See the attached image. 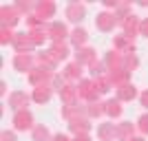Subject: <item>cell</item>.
<instances>
[{
  "mask_svg": "<svg viewBox=\"0 0 148 141\" xmlns=\"http://www.w3.org/2000/svg\"><path fill=\"white\" fill-rule=\"evenodd\" d=\"M75 88H77V97L84 99L86 104H91V101H97V99H99L97 91H95V82H93L91 77H84V80H80L77 84H75Z\"/></svg>",
  "mask_w": 148,
  "mask_h": 141,
  "instance_id": "cell-1",
  "label": "cell"
},
{
  "mask_svg": "<svg viewBox=\"0 0 148 141\" xmlns=\"http://www.w3.org/2000/svg\"><path fill=\"white\" fill-rule=\"evenodd\" d=\"M47 33H49V42H66L69 40V29L64 22H60V20H53V22H49L47 25Z\"/></svg>",
  "mask_w": 148,
  "mask_h": 141,
  "instance_id": "cell-2",
  "label": "cell"
},
{
  "mask_svg": "<svg viewBox=\"0 0 148 141\" xmlns=\"http://www.w3.org/2000/svg\"><path fill=\"white\" fill-rule=\"evenodd\" d=\"M53 75H56V73H53V71H49V68L36 66L29 75H27V77H29V84L33 86V88H38V86H49Z\"/></svg>",
  "mask_w": 148,
  "mask_h": 141,
  "instance_id": "cell-3",
  "label": "cell"
},
{
  "mask_svg": "<svg viewBox=\"0 0 148 141\" xmlns=\"http://www.w3.org/2000/svg\"><path fill=\"white\" fill-rule=\"evenodd\" d=\"M13 128L18 130V132H27V130H33L36 128V123H33V115L31 110H18L13 112Z\"/></svg>",
  "mask_w": 148,
  "mask_h": 141,
  "instance_id": "cell-4",
  "label": "cell"
},
{
  "mask_svg": "<svg viewBox=\"0 0 148 141\" xmlns=\"http://www.w3.org/2000/svg\"><path fill=\"white\" fill-rule=\"evenodd\" d=\"M13 68L18 71V73H27L29 75L33 68H36V57L31 55V53H16L13 55Z\"/></svg>",
  "mask_w": 148,
  "mask_h": 141,
  "instance_id": "cell-5",
  "label": "cell"
},
{
  "mask_svg": "<svg viewBox=\"0 0 148 141\" xmlns=\"http://www.w3.org/2000/svg\"><path fill=\"white\" fill-rule=\"evenodd\" d=\"M20 11L16 9V7H9V5H2L0 7V27H9V29H13V27L20 22Z\"/></svg>",
  "mask_w": 148,
  "mask_h": 141,
  "instance_id": "cell-6",
  "label": "cell"
},
{
  "mask_svg": "<svg viewBox=\"0 0 148 141\" xmlns=\"http://www.w3.org/2000/svg\"><path fill=\"white\" fill-rule=\"evenodd\" d=\"M115 25H119V22H117V18H115L113 11H99L97 18H95V27H97V31H102V33H111V31L115 29Z\"/></svg>",
  "mask_w": 148,
  "mask_h": 141,
  "instance_id": "cell-7",
  "label": "cell"
},
{
  "mask_svg": "<svg viewBox=\"0 0 148 141\" xmlns=\"http://www.w3.org/2000/svg\"><path fill=\"white\" fill-rule=\"evenodd\" d=\"M56 11H58V5L53 2V0H40V2H36V11L33 13L49 25V20L56 16Z\"/></svg>",
  "mask_w": 148,
  "mask_h": 141,
  "instance_id": "cell-8",
  "label": "cell"
},
{
  "mask_svg": "<svg viewBox=\"0 0 148 141\" xmlns=\"http://www.w3.org/2000/svg\"><path fill=\"white\" fill-rule=\"evenodd\" d=\"M82 73H84V66H82V64H77L75 60L69 62L66 66L62 68V77H64L69 84H77L80 80H84V77H82Z\"/></svg>",
  "mask_w": 148,
  "mask_h": 141,
  "instance_id": "cell-9",
  "label": "cell"
},
{
  "mask_svg": "<svg viewBox=\"0 0 148 141\" xmlns=\"http://www.w3.org/2000/svg\"><path fill=\"white\" fill-rule=\"evenodd\" d=\"M29 101H31V95H27V91H13V93H9V108H13V112L27 110Z\"/></svg>",
  "mask_w": 148,
  "mask_h": 141,
  "instance_id": "cell-10",
  "label": "cell"
},
{
  "mask_svg": "<svg viewBox=\"0 0 148 141\" xmlns=\"http://www.w3.org/2000/svg\"><path fill=\"white\" fill-rule=\"evenodd\" d=\"M113 49L119 51L122 55H128V53H135V40L128 37L126 33H119V35L113 37Z\"/></svg>",
  "mask_w": 148,
  "mask_h": 141,
  "instance_id": "cell-11",
  "label": "cell"
},
{
  "mask_svg": "<svg viewBox=\"0 0 148 141\" xmlns=\"http://www.w3.org/2000/svg\"><path fill=\"white\" fill-rule=\"evenodd\" d=\"M69 22H73V25H80L82 20L86 18V5H82V2H71L66 7V11H64Z\"/></svg>",
  "mask_w": 148,
  "mask_h": 141,
  "instance_id": "cell-12",
  "label": "cell"
},
{
  "mask_svg": "<svg viewBox=\"0 0 148 141\" xmlns=\"http://www.w3.org/2000/svg\"><path fill=\"white\" fill-rule=\"evenodd\" d=\"M69 130L75 135H88V130H91V119H88L86 115H77L73 117L71 121H69Z\"/></svg>",
  "mask_w": 148,
  "mask_h": 141,
  "instance_id": "cell-13",
  "label": "cell"
},
{
  "mask_svg": "<svg viewBox=\"0 0 148 141\" xmlns=\"http://www.w3.org/2000/svg\"><path fill=\"white\" fill-rule=\"evenodd\" d=\"M139 27H142V18H139V16H135V13H130L128 18L122 22V33H126L128 37H133V40H135V37L139 35Z\"/></svg>",
  "mask_w": 148,
  "mask_h": 141,
  "instance_id": "cell-14",
  "label": "cell"
},
{
  "mask_svg": "<svg viewBox=\"0 0 148 141\" xmlns=\"http://www.w3.org/2000/svg\"><path fill=\"white\" fill-rule=\"evenodd\" d=\"M86 42H88V33H86V29L75 27V29L71 31V35H69V44H71V46L77 51V49H82V46H88Z\"/></svg>",
  "mask_w": 148,
  "mask_h": 141,
  "instance_id": "cell-15",
  "label": "cell"
},
{
  "mask_svg": "<svg viewBox=\"0 0 148 141\" xmlns=\"http://www.w3.org/2000/svg\"><path fill=\"white\" fill-rule=\"evenodd\" d=\"M95 60H97V55H95V49H93V46H82V49L75 51V62L82 64V66H91Z\"/></svg>",
  "mask_w": 148,
  "mask_h": 141,
  "instance_id": "cell-16",
  "label": "cell"
},
{
  "mask_svg": "<svg viewBox=\"0 0 148 141\" xmlns=\"http://www.w3.org/2000/svg\"><path fill=\"white\" fill-rule=\"evenodd\" d=\"M115 97H117L122 104L124 101H133V99L139 97V91H137L135 84H124V86H119L117 91H115Z\"/></svg>",
  "mask_w": 148,
  "mask_h": 141,
  "instance_id": "cell-17",
  "label": "cell"
},
{
  "mask_svg": "<svg viewBox=\"0 0 148 141\" xmlns=\"http://www.w3.org/2000/svg\"><path fill=\"white\" fill-rule=\"evenodd\" d=\"M60 99H62V106H77V104H80L75 84H66V86H64V91L60 93Z\"/></svg>",
  "mask_w": 148,
  "mask_h": 141,
  "instance_id": "cell-18",
  "label": "cell"
},
{
  "mask_svg": "<svg viewBox=\"0 0 148 141\" xmlns=\"http://www.w3.org/2000/svg\"><path fill=\"white\" fill-rule=\"evenodd\" d=\"M58 64H60V62H58L56 57H53V53H51L49 49L36 55V66H42V68H49V71H56V68H58Z\"/></svg>",
  "mask_w": 148,
  "mask_h": 141,
  "instance_id": "cell-19",
  "label": "cell"
},
{
  "mask_svg": "<svg viewBox=\"0 0 148 141\" xmlns=\"http://www.w3.org/2000/svg\"><path fill=\"white\" fill-rule=\"evenodd\" d=\"M104 64H106V68H108V73H111V71H117V68H124V55L119 51L113 49L104 55Z\"/></svg>",
  "mask_w": 148,
  "mask_h": 141,
  "instance_id": "cell-20",
  "label": "cell"
},
{
  "mask_svg": "<svg viewBox=\"0 0 148 141\" xmlns=\"http://www.w3.org/2000/svg\"><path fill=\"white\" fill-rule=\"evenodd\" d=\"M104 112H106V117H111V119H119V117H122V112H124L122 101H119L117 97L106 99V101H104Z\"/></svg>",
  "mask_w": 148,
  "mask_h": 141,
  "instance_id": "cell-21",
  "label": "cell"
},
{
  "mask_svg": "<svg viewBox=\"0 0 148 141\" xmlns=\"http://www.w3.org/2000/svg\"><path fill=\"white\" fill-rule=\"evenodd\" d=\"M13 49L16 53H31V51L36 49L33 42H31L29 33H16V42H13Z\"/></svg>",
  "mask_w": 148,
  "mask_h": 141,
  "instance_id": "cell-22",
  "label": "cell"
},
{
  "mask_svg": "<svg viewBox=\"0 0 148 141\" xmlns=\"http://www.w3.org/2000/svg\"><path fill=\"white\" fill-rule=\"evenodd\" d=\"M115 126H117V139L119 141H130L135 137L137 126L133 121H119V123H115Z\"/></svg>",
  "mask_w": 148,
  "mask_h": 141,
  "instance_id": "cell-23",
  "label": "cell"
},
{
  "mask_svg": "<svg viewBox=\"0 0 148 141\" xmlns=\"http://www.w3.org/2000/svg\"><path fill=\"white\" fill-rule=\"evenodd\" d=\"M97 139L99 141H115L117 139V126L115 123H99L97 126Z\"/></svg>",
  "mask_w": 148,
  "mask_h": 141,
  "instance_id": "cell-24",
  "label": "cell"
},
{
  "mask_svg": "<svg viewBox=\"0 0 148 141\" xmlns=\"http://www.w3.org/2000/svg\"><path fill=\"white\" fill-rule=\"evenodd\" d=\"M51 97H53L51 86H38V88H33V93H31V101H36V104H49Z\"/></svg>",
  "mask_w": 148,
  "mask_h": 141,
  "instance_id": "cell-25",
  "label": "cell"
},
{
  "mask_svg": "<svg viewBox=\"0 0 148 141\" xmlns=\"http://www.w3.org/2000/svg\"><path fill=\"white\" fill-rule=\"evenodd\" d=\"M108 80L113 82L115 88H119V86H124V84H130V73L126 68H117V71H111V73H108Z\"/></svg>",
  "mask_w": 148,
  "mask_h": 141,
  "instance_id": "cell-26",
  "label": "cell"
},
{
  "mask_svg": "<svg viewBox=\"0 0 148 141\" xmlns=\"http://www.w3.org/2000/svg\"><path fill=\"white\" fill-rule=\"evenodd\" d=\"M49 51L53 53V57H56L58 62L69 60V55H71V51H69V44H66V42H51Z\"/></svg>",
  "mask_w": 148,
  "mask_h": 141,
  "instance_id": "cell-27",
  "label": "cell"
},
{
  "mask_svg": "<svg viewBox=\"0 0 148 141\" xmlns=\"http://www.w3.org/2000/svg\"><path fill=\"white\" fill-rule=\"evenodd\" d=\"M31 139L33 141H53V135H51V130L42 123H38L36 128L31 130Z\"/></svg>",
  "mask_w": 148,
  "mask_h": 141,
  "instance_id": "cell-28",
  "label": "cell"
},
{
  "mask_svg": "<svg viewBox=\"0 0 148 141\" xmlns=\"http://www.w3.org/2000/svg\"><path fill=\"white\" fill-rule=\"evenodd\" d=\"M104 101H91V104H86V117L88 119H99V117H104Z\"/></svg>",
  "mask_w": 148,
  "mask_h": 141,
  "instance_id": "cell-29",
  "label": "cell"
},
{
  "mask_svg": "<svg viewBox=\"0 0 148 141\" xmlns=\"http://www.w3.org/2000/svg\"><path fill=\"white\" fill-rule=\"evenodd\" d=\"M88 73H91V80H97V77H104V75H108V68H106L104 60H95L88 66Z\"/></svg>",
  "mask_w": 148,
  "mask_h": 141,
  "instance_id": "cell-30",
  "label": "cell"
},
{
  "mask_svg": "<svg viewBox=\"0 0 148 141\" xmlns=\"http://www.w3.org/2000/svg\"><path fill=\"white\" fill-rule=\"evenodd\" d=\"M29 33V37H31V42H33V46H42L47 40H49V33H47V27L44 29H36V31H27Z\"/></svg>",
  "mask_w": 148,
  "mask_h": 141,
  "instance_id": "cell-31",
  "label": "cell"
},
{
  "mask_svg": "<svg viewBox=\"0 0 148 141\" xmlns=\"http://www.w3.org/2000/svg\"><path fill=\"white\" fill-rule=\"evenodd\" d=\"M93 82H95V91H97V95H106L111 88H115V86H113V82L108 80V75L97 77V80H93Z\"/></svg>",
  "mask_w": 148,
  "mask_h": 141,
  "instance_id": "cell-32",
  "label": "cell"
},
{
  "mask_svg": "<svg viewBox=\"0 0 148 141\" xmlns=\"http://www.w3.org/2000/svg\"><path fill=\"white\" fill-rule=\"evenodd\" d=\"M16 42V33H13V29H9V27H0V44L2 46H7V44H11Z\"/></svg>",
  "mask_w": 148,
  "mask_h": 141,
  "instance_id": "cell-33",
  "label": "cell"
},
{
  "mask_svg": "<svg viewBox=\"0 0 148 141\" xmlns=\"http://www.w3.org/2000/svg\"><path fill=\"white\" fill-rule=\"evenodd\" d=\"M124 68H126L128 73H133V71L139 68V57H137V53H128V55H124Z\"/></svg>",
  "mask_w": 148,
  "mask_h": 141,
  "instance_id": "cell-34",
  "label": "cell"
},
{
  "mask_svg": "<svg viewBox=\"0 0 148 141\" xmlns=\"http://www.w3.org/2000/svg\"><path fill=\"white\" fill-rule=\"evenodd\" d=\"M66 84H69V82L62 77V73H56L53 77H51V84L49 86H51V91H53V93H62Z\"/></svg>",
  "mask_w": 148,
  "mask_h": 141,
  "instance_id": "cell-35",
  "label": "cell"
},
{
  "mask_svg": "<svg viewBox=\"0 0 148 141\" xmlns=\"http://www.w3.org/2000/svg\"><path fill=\"white\" fill-rule=\"evenodd\" d=\"M113 13H115V18H117V22L122 25V22H124L126 18H128V16H130L133 11H130V5H126V2H119V7H117V9H115Z\"/></svg>",
  "mask_w": 148,
  "mask_h": 141,
  "instance_id": "cell-36",
  "label": "cell"
},
{
  "mask_svg": "<svg viewBox=\"0 0 148 141\" xmlns=\"http://www.w3.org/2000/svg\"><path fill=\"white\" fill-rule=\"evenodd\" d=\"M27 27H29V31H36V29H44V27H47V22H44V20H40L36 13H31L29 18H27Z\"/></svg>",
  "mask_w": 148,
  "mask_h": 141,
  "instance_id": "cell-37",
  "label": "cell"
},
{
  "mask_svg": "<svg viewBox=\"0 0 148 141\" xmlns=\"http://www.w3.org/2000/svg\"><path fill=\"white\" fill-rule=\"evenodd\" d=\"M137 130L142 132V137H148V112H144V115L137 117Z\"/></svg>",
  "mask_w": 148,
  "mask_h": 141,
  "instance_id": "cell-38",
  "label": "cell"
},
{
  "mask_svg": "<svg viewBox=\"0 0 148 141\" xmlns=\"http://www.w3.org/2000/svg\"><path fill=\"white\" fill-rule=\"evenodd\" d=\"M0 141H18V137H16L13 130H2L0 132Z\"/></svg>",
  "mask_w": 148,
  "mask_h": 141,
  "instance_id": "cell-39",
  "label": "cell"
},
{
  "mask_svg": "<svg viewBox=\"0 0 148 141\" xmlns=\"http://www.w3.org/2000/svg\"><path fill=\"white\" fill-rule=\"evenodd\" d=\"M139 104H142L144 108L148 110V88H146V91H142V93H139Z\"/></svg>",
  "mask_w": 148,
  "mask_h": 141,
  "instance_id": "cell-40",
  "label": "cell"
},
{
  "mask_svg": "<svg viewBox=\"0 0 148 141\" xmlns=\"http://www.w3.org/2000/svg\"><path fill=\"white\" fill-rule=\"evenodd\" d=\"M139 35L148 37V18H144V20H142V27H139Z\"/></svg>",
  "mask_w": 148,
  "mask_h": 141,
  "instance_id": "cell-41",
  "label": "cell"
},
{
  "mask_svg": "<svg viewBox=\"0 0 148 141\" xmlns=\"http://www.w3.org/2000/svg\"><path fill=\"white\" fill-rule=\"evenodd\" d=\"M104 7H106V9H113V11H115V9L119 7V2H117V0H106Z\"/></svg>",
  "mask_w": 148,
  "mask_h": 141,
  "instance_id": "cell-42",
  "label": "cell"
},
{
  "mask_svg": "<svg viewBox=\"0 0 148 141\" xmlns=\"http://www.w3.org/2000/svg\"><path fill=\"white\" fill-rule=\"evenodd\" d=\"M53 141H73V139L66 137V135H62V132H58V135H53Z\"/></svg>",
  "mask_w": 148,
  "mask_h": 141,
  "instance_id": "cell-43",
  "label": "cell"
},
{
  "mask_svg": "<svg viewBox=\"0 0 148 141\" xmlns=\"http://www.w3.org/2000/svg\"><path fill=\"white\" fill-rule=\"evenodd\" d=\"M73 141H93V139H91V135H75Z\"/></svg>",
  "mask_w": 148,
  "mask_h": 141,
  "instance_id": "cell-44",
  "label": "cell"
},
{
  "mask_svg": "<svg viewBox=\"0 0 148 141\" xmlns=\"http://www.w3.org/2000/svg\"><path fill=\"white\" fill-rule=\"evenodd\" d=\"M5 93H7V82H0V95L5 97Z\"/></svg>",
  "mask_w": 148,
  "mask_h": 141,
  "instance_id": "cell-45",
  "label": "cell"
},
{
  "mask_svg": "<svg viewBox=\"0 0 148 141\" xmlns=\"http://www.w3.org/2000/svg\"><path fill=\"white\" fill-rule=\"evenodd\" d=\"M130 141H146V139H144V137H133Z\"/></svg>",
  "mask_w": 148,
  "mask_h": 141,
  "instance_id": "cell-46",
  "label": "cell"
}]
</instances>
